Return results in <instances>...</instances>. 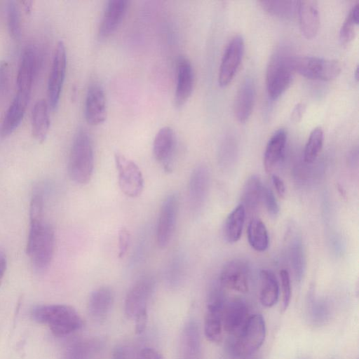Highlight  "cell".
Here are the masks:
<instances>
[{"instance_id":"obj_44","label":"cell","mask_w":359,"mask_h":359,"mask_svg":"<svg viewBox=\"0 0 359 359\" xmlns=\"http://www.w3.org/2000/svg\"><path fill=\"white\" fill-rule=\"evenodd\" d=\"M135 320V330L136 334L142 333L147 324V309L138 312L133 318Z\"/></svg>"},{"instance_id":"obj_7","label":"cell","mask_w":359,"mask_h":359,"mask_svg":"<svg viewBox=\"0 0 359 359\" xmlns=\"http://www.w3.org/2000/svg\"><path fill=\"white\" fill-rule=\"evenodd\" d=\"M114 161L122 192L130 198L139 196L144 189V178L138 165L121 153L114 154Z\"/></svg>"},{"instance_id":"obj_46","label":"cell","mask_w":359,"mask_h":359,"mask_svg":"<svg viewBox=\"0 0 359 359\" xmlns=\"http://www.w3.org/2000/svg\"><path fill=\"white\" fill-rule=\"evenodd\" d=\"M271 180L278 196L283 198L285 194V186L283 180L278 175L273 174Z\"/></svg>"},{"instance_id":"obj_11","label":"cell","mask_w":359,"mask_h":359,"mask_svg":"<svg viewBox=\"0 0 359 359\" xmlns=\"http://www.w3.org/2000/svg\"><path fill=\"white\" fill-rule=\"evenodd\" d=\"M55 235L53 226L45 223L43 229L31 250L27 252L37 272H43L49 266L54 255Z\"/></svg>"},{"instance_id":"obj_22","label":"cell","mask_w":359,"mask_h":359,"mask_svg":"<svg viewBox=\"0 0 359 359\" xmlns=\"http://www.w3.org/2000/svg\"><path fill=\"white\" fill-rule=\"evenodd\" d=\"M255 98V86L252 77L248 76L241 83L234 102V114L240 123L250 118Z\"/></svg>"},{"instance_id":"obj_28","label":"cell","mask_w":359,"mask_h":359,"mask_svg":"<svg viewBox=\"0 0 359 359\" xmlns=\"http://www.w3.org/2000/svg\"><path fill=\"white\" fill-rule=\"evenodd\" d=\"M181 359H200L201 341L198 325L189 322L182 332L181 340Z\"/></svg>"},{"instance_id":"obj_13","label":"cell","mask_w":359,"mask_h":359,"mask_svg":"<svg viewBox=\"0 0 359 359\" xmlns=\"http://www.w3.org/2000/svg\"><path fill=\"white\" fill-rule=\"evenodd\" d=\"M39 62V54L36 45L27 44L24 48L18 70L17 90L31 93Z\"/></svg>"},{"instance_id":"obj_51","label":"cell","mask_w":359,"mask_h":359,"mask_svg":"<svg viewBox=\"0 0 359 359\" xmlns=\"http://www.w3.org/2000/svg\"><path fill=\"white\" fill-rule=\"evenodd\" d=\"M354 77L356 81L358 80V67L357 66L354 72Z\"/></svg>"},{"instance_id":"obj_49","label":"cell","mask_w":359,"mask_h":359,"mask_svg":"<svg viewBox=\"0 0 359 359\" xmlns=\"http://www.w3.org/2000/svg\"><path fill=\"white\" fill-rule=\"evenodd\" d=\"M7 268V259L5 254L0 252V285L4 278Z\"/></svg>"},{"instance_id":"obj_32","label":"cell","mask_w":359,"mask_h":359,"mask_svg":"<svg viewBox=\"0 0 359 359\" xmlns=\"http://www.w3.org/2000/svg\"><path fill=\"white\" fill-rule=\"evenodd\" d=\"M264 185L259 177L250 176L245 182L241 200L244 208L247 207L250 210H255L262 201Z\"/></svg>"},{"instance_id":"obj_24","label":"cell","mask_w":359,"mask_h":359,"mask_svg":"<svg viewBox=\"0 0 359 359\" xmlns=\"http://www.w3.org/2000/svg\"><path fill=\"white\" fill-rule=\"evenodd\" d=\"M128 6L126 0L109 1L99 27V35L105 38L111 35L123 20Z\"/></svg>"},{"instance_id":"obj_33","label":"cell","mask_w":359,"mask_h":359,"mask_svg":"<svg viewBox=\"0 0 359 359\" xmlns=\"http://www.w3.org/2000/svg\"><path fill=\"white\" fill-rule=\"evenodd\" d=\"M259 4L267 13L285 20H291L297 14L298 1L262 0Z\"/></svg>"},{"instance_id":"obj_47","label":"cell","mask_w":359,"mask_h":359,"mask_svg":"<svg viewBox=\"0 0 359 359\" xmlns=\"http://www.w3.org/2000/svg\"><path fill=\"white\" fill-rule=\"evenodd\" d=\"M135 359H160V356L155 349L145 348L139 352Z\"/></svg>"},{"instance_id":"obj_23","label":"cell","mask_w":359,"mask_h":359,"mask_svg":"<svg viewBox=\"0 0 359 359\" xmlns=\"http://www.w3.org/2000/svg\"><path fill=\"white\" fill-rule=\"evenodd\" d=\"M302 34L308 39L317 34L320 17L318 3L313 0L298 1L297 14Z\"/></svg>"},{"instance_id":"obj_16","label":"cell","mask_w":359,"mask_h":359,"mask_svg":"<svg viewBox=\"0 0 359 359\" xmlns=\"http://www.w3.org/2000/svg\"><path fill=\"white\" fill-rule=\"evenodd\" d=\"M85 117L92 126L102 123L107 116L104 91L97 83H92L88 89L85 100Z\"/></svg>"},{"instance_id":"obj_14","label":"cell","mask_w":359,"mask_h":359,"mask_svg":"<svg viewBox=\"0 0 359 359\" xmlns=\"http://www.w3.org/2000/svg\"><path fill=\"white\" fill-rule=\"evenodd\" d=\"M155 287V280L151 276L140 278L132 286L125 300V313L128 318H134L136 314L147 309V302Z\"/></svg>"},{"instance_id":"obj_30","label":"cell","mask_w":359,"mask_h":359,"mask_svg":"<svg viewBox=\"0 0 359 359\" xmlns=\"http://www.w3.org/2000/svg\"><path fill=\"white\" fill-rule=\"evenodd\" d=\"M245 218V209L242 204L236 206L226 217L223 233L225 240L230 243L237 242L242 234Z\"/></svg>"},{"instance_id":"obj_42","label":"cell","mask_w":359,"mask_h":359,"mask_svg":"<svg viewBox=\"0 0 359 359\" xmlns=\"http://www.w3.org/2000/svg\"><path fill=\"white\" fill-rule=\"evenodd\" d=\"M10 69L8 62L0 60V100L4 97L8 88Z\"/></svg>"},{"instance_id":"obj_35","label":"cell","mask_w":359,"mask_h":359,"mask_svg":"<svg viewBox=\"0 0 359 359\" xmlns=\"http://www.w3.org/2000/svg\"><path fill=\"white\" fill-rule=\"evenodd\" d=\"M6 24L11 38L19 40L22 36L21 13L18 3L14 0L6 1L5 6Z\"/></svg>"},{"instance_id":"obj_2","label":"cell","mask_w":359,"mask_h":359,"mask_svg":"<svg viewBox=\"0 0 359 359\" xmlns=\"http://www.w3.org/2000/svg\"><path fill=\"white\" fill-rule=\"evenodd\" d=\"M68 174L70 179L79 184L88 183L94 168V151L91 137L84 129L75 133L69 156Z\"/></svg>"},{"instance_id":"obj_9","label":"cell","mask_w":359,"mask_h":359,"mask_svg":"<svg viewBox=\"0 0 359 359\" xmlns=\"http://www.w3.org/2000/svg\"><path fill=\"white\" fill-rule=\"evenodd\" d=\"M179 205V197L176 194L168 195L161 205L156 226V241L161 248H166L172 237Z\"/></svg>"},{"instance_id":"obj_38","label":"cell","mask_w":359,"mask_h":359,"mask_svg":"<svg viewBox=\"0 0 359 359\" xmlns=\"http://www.w3.org/2000/svg\"><path fill=\"white\" fill-rule=\"evenodd\" d=\"M309 318L314 325H323L330 319L331 309L328 303L322 299L313 300L309 306Z\"/></svg>"},{"instance_id":"obj_18","label":"cell","mask_w":359,"mask_h":359,"mask_svg":"<svg viewBox=\"0 0 359 359\" xmlns=\"http://www.w3.org/2000/svg\"><path fill=\"white\" fill-rule=\"evenodd\" d=\"M176 144L175 133L169 126L159 129L154 137L153 154L156 160L163 165L165 170H171Z\"/></svg>"},{"instance_id":"obj_37","label":"cell","mask_w":359,"mask_h":359,"mask_svg":"<svg viewBox=\"0 0 359 359\" xmlns=\"http://www.w3.org/2000/svg\"><path fill=\"white\" fill-rule=\"evenodd\" d=\"M324 135L321 128L316 127L312 130L304 150V160L307 163L313 162L321 151Z\"/></svg>"},{"instance_id":"obj_19","label":"cell","mask_w":359,"mask_h":359,"mask_svg":"<svg viewBox=\"0 0 359 359\" xmlns=\"http://www.w3.org/2000/svg\"><path fill=\"white\" fill-rule=\"evenodd\" d=\"M210 184V175L204 165L195 168L189 178L188 198L192 211L196 212L203 206L206 198Z\"/></svg>"},{"instance_id":"obj_34","label":"cell","mask_w":359,"mask_h":359,"mask_svg":"<svg viewBox=\"0 0 359 359\" xmlns=\"http://www.w3.org/2000/svg\"><path fill=\"white\" fill-rule=\"evenodd\" d=\"M248 239L250 246L258 252L265 251L269 246V236L264 223L253 218L248 226Z\"/></svg>"},{"instance_id":"obj_43","label":"cell","mask_w":359,"mask_h":359,"mask_svg":"<svg viewBox=\"0 0 359 359\" xmlns=\"http://www.w3.org/2000/svg\"><path fill=\"white\" fill-rule=\"evenodd\" d=\"M130 234L129 231L126 227H122L119 229L118 233V257H123L130 245Z\"/></svg>"},{"instance_id":"obj_5","label":"cell","mask_w":359,"mask_h":359,"mask_svg":"<svg viewBox=\"0 0 359 359\" xmlns=\"http://www.w3.org/2000/svg\"><path fill=\"white\" fill-rule=\"evenodd\" d=\"M292 67L294 72L311 79L330 81L341 72V65L335 60L316 56L293 57Z\"/></svg>"},{"instance_id":"obj_36","label":"cell","mask_w":359,"mask_h":359,"mask_svg":"<svg viewBox=\"0 0 359 359\" xmlns=\"http://www.w3.org/2000/svg\"><path fill=\"white\" fill-rule=\"evenodd\" d=\"M359 22V3H356L349 11L339 31V38L342 43H350L355 35L356 27Z\"/></svg>"},{"instance_id":"obj_27","label":"cell","mask_w":359,"mask_h":359,"mask_svg":"<svg viewBox=\"0 0 359 359\" xmlns=\"http://www.w3.org/2000/svg\"><path fill=\"white\" fill-rule=\"evenodd\" d=\"M286 142L287 132L284 128L277 130L269 140L264 155V165L267 172L283 160Z\"/></svg>"},{"instance_id":"obj_41","label":"cell","mask_w":359,"mask_h":359,"mask_svg":"<svg viewBox=\"0 0 359 359\" xmlns=\"http://www.w3.org/2000/svg\"><path fill=\"white\" fill-rule=\"evenodd\" d=\"M262 201L264 203L268 212L273 217L279 212V206L273 192L267 187L264 186Z\"/></svg>"},{"instance_id":"obj_45","label":"cell","mask_w":359,"mask_h":359,"mask_svg":"<svg viewBox=\"0 0 359 359\" xmlns=\"http://www.w3.org/2000/svg\"><path fill=\"white\" fill-rule=\"evenodd\" d=\"M306 111V105L302 102L297 104L293 108L291 113V119L292 121L297 123L302 120L304 114Z\"/></svg>"},{"instance_id":"obj_4","label":"cell","mask_w":359,"mask_h":359,"mask_svg":"<svg viewBox=\"0 0 359 359\" xmlns=\"http://www.w3.org/2000/svg\"><path fill=\"white\" fill-rule=\"evenodd\" d=\"M266 336V325L260 314L252 315L242 331L231 337L228 345L233 357L245 358L252 355L262 345Z\"/></svg>"},{"instance_id":"obj_10","label":"cell","mask_w":359,"mask_h":359,"mask_svg":"<svg viewBox=\"0 0 359 359\" xmlns=\"http://www.w3.org/2000/svg\"><path fill=\"white\" fill-rule=\"evenodd\" d=\"M244 39L241 34L234 35L224 51L218 74L220 86H226L233 79L241 65L244 53Z\"/></svg>"},{"instance_id":"obj_17","label":"cell","mask_w":359,"mask_h":359,"mask_svg":"<svg viewBox=\"0 0 359 359\" xmlns=\"http://www.w3.org/2000/svg\"><path fill=\"white\" fill-rule=\"evenodd\" d=\"M30 94L29 93L17 90L1 121L0 125L1 136L10 135L20 126L27 108Z\"/></svg>"},{"instance_id":"obj_15","label":"cell","mask_w":359,"mask_h":359,"mask_svg":"<svg viewBox=\"0 0 359 359\" xmlns=\"http://www.w3.org/2000/svg\"><path fill=\"white\" fill-rule=\"evenodd\" d=\"M247 304L239 299L225 303L223 327L231 337L237 336L246 325L250 316Z\"/></svg>"},{"instance_id":"obj_48","label":"cell","mask_w":359,"mask_h":359,"mask_svg":"<svg viewBox=\"0 0 359 359\" xmlns=\"http://www.w3.org/2000/svg\"><path fill=\"white\" fill-rule=\"evenodd\" d=\"M129 349L125 346H116L112 353L111 359H129Z\"/></svg>"},{"instance_id":"obj_25","label":"cell","mask_w":359,"mask_h":359,"mask_svg":"<svg viewBox=\"0 0 359 359\" xmlns=\"http://www.w3.org/2000/svg\"><path fill=\"white\" fill-rule=\"evenodd\" d=\"M114 303L112 290L106 286L97 288L90 295L88 311L91 318L97 321L104 320L110 312Z\"/></svg>"},{"instance_id":"obj_12","label":"cell","mask_w":359,"mask_h":359,"mask_svg":"<svg viewBox=\"0 0 359 359\" xmlns=\"http://www.w3.org/2000/svg\"><path fill=\"white\" fill-rule=\"evenodd\" d=\"M249 277L248 263L241 259H234L223 266L219 276V284L222 287L245 293L248 290Z\"/></svg>"},{"instance_id":"obj_39","label":"cell","mask_w":359,"mask_h":359,"mask_svg":"<svg viewBox=\"0 0 359 359\" xmlns=\"http://www.w3.org/2000/svg\"><path fill=\"white\" fill-rule=\"evenodd\" d=\"M280 278L282 289V309L285 311L288 307L291 299V283L289 273L285 269L280 271Z\"/></svg>"},{"instance_id":"obj_1","label":"cell","mask_w":359,"mask_h":359,"mask_svg":"<svg viewBox=\"0 0 359 359\" xmlns=\"http://www.w3.org/2000/svg\"><path fill=\"white\" fill-rule=\"evenodd\" d=\"M36 322L47 325L57 337H65L82 327V319L77 311L66 304L37 305L31 311Z\"/></svg>"},{"instance_id":"obj_6","label":"cell","mask_w":359,"mask_h":359,"mask_svg":"<svg viewBox=\"0 0 359 359\" xmlns=\"http://www.w3.org/2000/svg\"><path fill=\"white\" fill-rule=\"evenodd\" d=\"M225 298L222 287H215L210 292L204 320V332L212 342H219L222 338L223 313Z\"/></svg>"},{"instance_id":"obj_3","label":"cell","mask_w":359,"mask_h":359,"mask_svg":"<svg viewBox=\"0 0 359 359\" xmlns=\"http://www.w3.org/2000/svg\"><path fill=\"white\" fill-rule=\"evenodd\" d=\"M293 56L285 48H279L270 58L266 72V86L271 100L278 98L290 86L294 76Z\"/></svg>"},{"instance_id":"obj_40","label":"cell","mask_w":359,"mask_h":359,"mask_svg":"<svg viewBox=\"0 0 359 359\" xmlns=\"http://www.w3.org/2000/svg\"><path fill=\"white\" fill-rule=\"evenodd\" d=\"M184 264L183 260L177 257L170 263L168 271V278L172 284H177L182 278L184 273Z\"/></svg>"},{"instance_id":"obj_8","label":"cell","mask_w":359,"mask_h":359,"mask_svg":"<svg viewBox=\"0 0 359 359\" xmlns=\"http://www.w3.org/2000/svg\"><path fill=\"white\" fill-rule=\"evenodd\" d=\"M67 69V51L62 41L57 43L50 71L48 86V103L50 109H57L63 88Z\"/></svg>"},{"instance_id":"obj_52","label":"cell","mask_w":359,"mask_h":359,"mask_svg":"<svg viewBox=\"0 0 359 359\" xmlns=\"http://www.w3.org/2000/svg\"><path fill=\"white\" fill-rule=\"evenodd\" d=\"M242 359H258L257 358H255V357H252L251 356H249V357H247V358H242Z\"/></svg>"},{"instance_id":"obj_31","label":"cell","mask_w":359,"mask_h":359,"mask_svg":"<svg viewBox=\"0 0 359 359\" xmlns=\"http://www.w3.org/2000/svg\"><path fill=\"white\" fill-rule=\"evenodd\" d=\"M288 252L294 278L300 282L305 273L306 262L302 240L299 236L291 239Z\"/></svg>"},{"instance_id":"obj_20","label":"cell","mask_w":359,"mask_h":359,"mask_svg":"<svg viewBox=\"0 0 359 359\" xmlns=\"http://www.w3.org/2000/svg\"><path fill=\"white\" fill-rule=\"evenodd\" d=\"M194 87V72L191 62L180 57L177 62L176 87L174 102L176 107L183 106L191 95Z\"/></svg>"},{"instance_id":"obj_26","label":"cell","mask_w":359,"mask_h":359,"mask_svg":"<svg viewBox=\"0 0 359 359\" xmlns=\"http://www.w3.org/2000/svg\"><path fill=\"white\" fill-rule=\"evenodd\" d=\"M50 107L44 99H39L34 103L31 114L32 133L39 142L46 139L50 126Z\"/></svg>"},{"instance_id":"obj_50","label":"cell","mask_w":359,"mask_h":359,"mask_svg":"<svg viewBox=\"0 0 359 359\" xmlns=\"http://www.w3.org/2000/svg\"><path fill=\"white\" fill-rule=\"evenodd\" d=\"M358 161V149H353L349 154L348 157V163L352 165H357Z\"/></svg>"},{"instance_id":"obj_29","label":"cell","mask_w":359,"mask_h":359,"mask_svg":"<svg viewBox=\"0 0 359 359\" xmlns=\"http://www.w3.org/2000/svg\"><path fill=\"white\" fill-rule=\"evenodd\" d=\"M260 290L259 299L262 304L266 307L275 305L279 297V285L274 273L267 269H263L259 273Z\"/></svg>"},{"instance_id":"obj_21","label":"cell","mask_w":359,"mask_h":359,"mask_svg":"<svg viewBox=\"0 0 359 359\" xmlns=\"http://www.w3.org/2000/svg\"><path fill=\"white\" fill-rule=\"evenodd\" d=\"M104 348L103 340L97 337L76 340L65 348L62 359H99Z\"/></svg>"}]
</instances>
